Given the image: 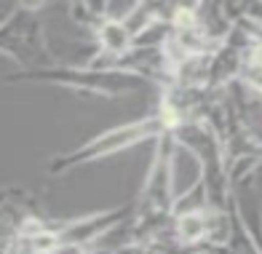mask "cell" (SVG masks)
I'll list each match as a JSON object with an SVG mask.
<instances>
[{"mask_svg": "<svg viewBox=\"0 0 262 254\" xmlns=\"http://www.w3.org/2000/svg\"><path fill=\"white\" fill-rule=\"evenodd\" d=\"M156 155L150 161V168L145 174V182L139 187V198L134 203V227H131V236H134L137 244H145L156 233H161L166 225H171V209H174V158H177V144L174 134L166 131L158 139Z\"/></svg>", "mask_w": 262, "mask_h": 254, "instance_id": "1", "label": "cell"}, {"mask_svg": "<svg viewBox=\"0 0 262 254\" xmlns=\"http://www.w3.org/2000/svg\"><path fill=\"white\" fill-rule=\"evenodd\" d=\"M0 40H3V54L25 65L27 70L54 67V56L43 40V24L38 22L35 11H11V16L3 22V30H0Z\"/></svg>", "mask_w": 262, "mask_h": 254, "instance_id": "4", "label": "cell"}, {"mask_svg": "<svg viewBox=\"0 0 262 254\" xmlns=\"http://www.w3.org/2000/svg\"><path fill=\"white\" fill-rule=\"evenodd\" d=\"M166 131H171V129H169V123H166V118L156 110V113L145 115L142 120H134V123H126V126H118V129L104 131V134L94 137L91 142L75 147L73 153L59 155V158H54L49 163V174L51 177L64 174V172H70V168H78L83 163H91V161L107 158V155H113V153L128 150L131 144H137V142L158 139L161 134H166Z\"/></svg>", "mask_w": 262, "mask_h": 254, "instance_id": "3", "label": "cell"}, {"mask_svg": "<svg viewBox=\"0 0 262 254\" xmlns=\"http://www.w3.org/2000/svg\"><path fill=\"white\" fill-rule=\"evenodd\" d=\"M16 80H32V83H51V86L73 89L80 94H94V96H121L128 91H137L142 86H152V80L142 72L123 70V67H40V70H25V72H11L6 75V83Z\"/></svg>", "mask_w": 262, "mask_h": 254, "instance_id": "2", "label": "cell"}, {"mask_svg": "<svg viewBox=\"0 0 262 254\" xmlns=\"http://www.w3.org/2000/svg\"><path fill=\"white\" fill-rule=\"evenodd\" d=\"M238 211H241L244 222H246V227H249V233H252L254 244H257V254H262V220H259V211H257V209H254V211H246L241 203H238Z\"/></svg>", "mask_w": 262, "mask_h": 254, "instance_id": "5", "label": "cell"}, {"mask_svg": "<svg viewBox=\"0 0 262 254\" xmlns=\"http://www.w3.org/2000/svg\"><path fill=\"white\" fill-rule=\"evenodd\" d=\"M73 3H75V6H83V0H73Z\"/></svg>", "mask_w": 262, "mask_h": 254, "instance_id": "6", "label": "cell"}]
</instances>
